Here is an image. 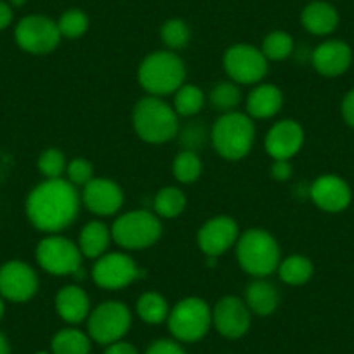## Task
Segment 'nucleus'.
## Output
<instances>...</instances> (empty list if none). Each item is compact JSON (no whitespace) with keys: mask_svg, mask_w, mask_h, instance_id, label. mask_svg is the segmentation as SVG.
<instances>
[{"mask_svg":"<svg viewBox=\"0 0 354 354\" xmlns=\"http://www.w3.org/2000/svg\"><path fill=\"white\" fill-rule=\"evenodd\" d=\"M28 217L39 230L59 231L70 226L78 214V195L70 183L50 179L37 186L26 203Z\"/></svg>","mask_w":354,"mask_h":354,"instance_id":"1","label":"nucleus"},{"mask_svg":"<svg viewBox=\"0 0 354 354\" xmlns=\"http://www.w3.org/2000/svg\"><path fill=\"white\" fill-rule=\"evenodd\" d=\"M185 64L172 53H155L139 68V82L149 94H170L185 80Z\"/></svg>","mask_w":354,"mask_h":354,"instance_id":"2","label":"nucleus"},{"mask_svg":"<svg viewBox=\"0 0 354 354\" xmlns=\"http://www.w3.org/2000/svg\"><path fill=\"white\" fill-rule=\"evenodd\" d=\"M132 120L136 132L148 142H165L177 132L176 111L156 97L139 101Z\"/></svg>","mask_w":354,"mask_h":354,"instance_id":"3","label":"nucleus"},{"mask_svg":"<svg viewBox=\"0 0 354 354\" xmlns=\"http://www.w3.org/2000/svg\"><path fill=\"white\" fill-rule=\"evenodd\" d=\"M280 252L270 234L261 230H250L238 243V261L247 273L254 277H266L273 273L278 266Z\"/></svg>","mask_w":354,"mask_h":354,"instance_id":"4","label":"nucleus"},{"mask_svg":"<svg viewBox=\"0 0 354 354\" xmlns=\"http://www.w3.org/2000/svg\"><path fill=\"white\" fill-rule=\"evenodd\" d=\"M212 139L216 149L224 158L238 160L250 151L254 125L245 115L227 113L214 125Z\"/></svg>","mask_w":354,"mask_h":354,"instance_id":"5","label":"nucleus"},{"mask_svg":"<svg viewBox=\"0 0 354 354\" xmlns=\"http://www.w3.org/2000/svg\"><path fill=\"white\" fill-rule=\"evenodd\" d=\"M212 315L209 306L200 299H185L174 308L170 315L169 326L174 337L185 342H195L200 340L209 332Z\"/></svg>","mask_w":354,"mask_h":354,"instance_id":"6","label":"nucleus"},{"mask_svg":"<svg viewBox=\"0 0 354 354\" xmlns=\"http://www.w3.org/2000/svg\"><path fill=\"white\" fill-rule=\"evenodd\" d=\"M113 238L125 248H145L155 243L162 233L160 221L145 210L122 216L113 224Z\"/></svg>","mask_w":354,"mask_h":354,"instance_id":"7","label":"nucleus"},{"mask_svg":"<svg viewBox=\"0 0 354 354\" xmlns=\"http://www.w3.org/2000/svg\"><path fill=\"white\" fill-rule=\"evenodd\" d=\"M131 326V313L120 302L101 304L88 319V333L96 342L111 344L125 335Z\"/></svg>","mask_w":354,"mask_h":354,"instance_id":"8","label":"nucleus"},{"mask_svg":"<svg viewBox=\"0 0 354 354\" xmlns=\"http://www.w3.org/2000/svg\"><path fill=\"white\" fill-rule=\"evenodd\" d=\"M61 39L57 23L46 16H28L21 19L16 28L19 47L32 54H47L57 46Z\"/></svg>","mask_w":354,"mask_h":354,"instance_id":"9","label":"nucleus"},{"mask_svg":"<svg viewBox=\"0 0 354 354\" xmlns=\"http://www.w3.org/2000/svg\"><path fill=\"white\" fill-rule=\"evenodd\" d=\"M37 259L44 270L53 274H68L78 271L80 252L66 238L53 236L40 241Z\"/></svg>","mask_w":354,"mask_h":354,"instance_id":"10","label":"nucleus"},{"mask_svg":"<svg viewBox=\"0 0 354 354\" xmlns=\"http://www.w3.org/2000/svg\"><path fill=\"white\" fill-rule=\"evenodd\" d=\"M227 75L240 84H254L268 71L266 56L252 46H234L224 56Z\"/></svg>","mask_w":354,"mask_h":354,"instance_id":"11","label":"nucleus"},{"mask_svg":"<svg viewBox=\"0 0 354 354\" xmlns=\"http://www.w3.org/2000/svg\"><path fill=\"white\" fill-rule=\"evenodd\" d=\"M39 281L30 266L12 261L0 270V294L9 301L25 302L37 292Z\"/></svg>","mask_w":354,"mask_h":354,"instance_id":"12","label":"nucleus"},{"mask_svg":"<svg viewBox=\"0 0 354 354\" xmlns=\"http://www.w3.org/2000/svg\"><path fill=\"white\" fill-rule=\"evenodd\" d=\"M94 280L103 288H122L136 280L138 268L129 255L110 254L94 266Z\"/></svg>","mask_w":354,"mask_h":354,"instance_id":"13","label":"nucleus"},{"mask_svg":"<svg viewBox=\"0 0 354 354\" xmlns=\"http://www.w3.org/2000/svg\"><path fill=\"white\" fill-rule=\"evenodd\" d=\"M212 318L219 333H223L227 339H238L250 326V315H248L247 306L236 297H224L223 301L217 302Z\"/></svg>","mask_w":354,"mask_h":354,"instance_id":"14","label":"nucleus"},{"mask_svg":"<svg viewBox=\"0 0 354 354\" xmlns=\"http://www.w3.org/2000/svg\"><path fill=\"white\" fill-rule=\"evenodd\" d=\"M311 198L326 212H340L351 203V188L337 176H322L311 186Z\"/></svg>","mask_w":354,"mask_h":354,"instance_id":"15","label":"nucleus"},{"mask_svg":"<svg viewBox=\"0 0 354 354\" xmlns=\"http://www.w3.org/2000/svg\"><path fill=\"white\" fill-rule=\"evenodd\" d=\"M84 202L91 212L110 216L120 209L124 195L122 189L108 179H91L84 189Z\"/></svg>","mask_w":354,"mask_h":354,"instance_id":"16","label":"nucleus"},{"mask_svg":"<svg viewBox=\"0 0 354 354\" xmlns=\"http://www.w3.org/2000/svg\"><path fill=\"white\" fill-rule=\"evenodd\" d=\"M353 61V50L342 40H328L316 47L313 64L325 77H337L347 71Z\"/></svg>","mask_w":354,"mask_h":354,"instance_id":"17","label":"nucleus"},{"mask_svg":"<svg viewBox=\"0 0 354 354\" xmlns=\"http://www.w3.org/2000/svg\"><path fill=\"white\" fill-rule=\"evenodd\" d=\"M304 132L301 125L292 120H283L274 125L266 138V149L273 158L287 160L301 149Z\"/></svg>","mask_w":354,"mask_h":354,"instance_id":"18","label":"nucleus"},{"mask_svg":"<svg viewBox=\"0 0 354 354\" xmlns=\"http://www.w3.org/2000/svg\"><path fill=\"white\" fill-rule=\"evenodd\" d=\"M238 227L230 217H216L209 221L198 233V243L205 254L219 255L236 240Z\"/></svg>","mask_w":354,"mask_h":354,"instance_id":"19","label":"nucleus"},{"mask_svg":"<svg viewBox=\"0 0 354 354\" xmlns=\"http://www.w3.org/2000/svg\"><path fill=\"white\" fill-rule=\"evenodd\" d=\"M302 25L313 35H328L339 25V12L328 2H311L302 11Z\"/></svg>","mask_w":354,"mask_h":354,"instance_id":"20","label":"nucleus"},{"mask_svg":"<svg viewBox=\"0 0 354 354\" xmlns=\"http://www.w3.org/2000/svg\"><path fill=\"white\" fill-rule=\"evenodd\" d=\"M57 313L70 323H78L87 316L88 299L85 292L78 287H66L56 297Z\"/></svg>","mask_w":354,"mask_h":354,"instance_id":"21","label":"nucleus"},{"mask_svg":"<svg viewBox=\"0 0 354 354\" xmlns=\"http://www.w3.org/2000/svg\"><path fill=\"white\" fill-rule=\"evenodd\" d=\"M281 101V93L274 85H261L248 96V113L255 118L273 117L280 111Z\"/></svg>","mask_w":354,"mask_h":354,"instance_id":"22","label":"nucleus"},{"mask_svg":"<svg viewBox=\"0 0 354 354\" xmlns=\"http://www.w3.org/2000/svg\"><path fill=\"white\" fill-rule=\"evenodd\" d=\"M247 302L257 315L268 316L277 309L278 290L268 281H255L247 288Z\"/></svg>","mask_w":354,"mask_h":354,"instance_id":"23","label":"nucleus"},{"mask_svg":"<svg viewBox=\"0 0 354 354\" xmlns=\"http://www.w3.org/2000/svg\"><path fill=\"white\" fill-rule=\"evenodd\" d=\"M110 233L101 223H91L84 227L80 234V248L85 257H100L108 247Z\"/></svg>","mask_w":354,"mask_h":354,"instance_id":"24","label":"nucleus"},{"mask_svg":"<svg viewBox=\"0 0 354 354\" xmlns=\"http://www.w3.org/2000/svg\"><path fill=\"white\" fill-rule=\"evenodd\" d=\"M91 342L78 330H63L53 339L54 354H88Z\"/></svg>","mask_w":354,"mask_h":354,"instance_id":"25","label":"nucleus"},{"mask_svg":"<svg viewBox=\"0 0 354 354\" xmlns=\"http://www.w3.org/2000/svg\"><path fill=\"white\" fill-rule=\"evenodd\" d=\"M313 264L302 255H292L285 259L280 268V277L288 285H302L311 278Z\"/></svg>","mask_w":354,"mask_h":354,"instance_id":"26","label":"nucleus"},{"mask_svg":"<svg viewBox=\"0 0 354 354\" xmlns=\"http://www.w3.org/2000/svg\"><path fill=\"white\" fill-rule=\"evenodd\" d=\"M186 198L177 188H165L156 195L155 209L162 217H176L185 210Z\"/></svg>","mask_w":354,"mask_h":354,"instance_id":"27","label":"nucleus"},{"mask_svg":"<svg viewBox=\"0 0 354 354\" xmlns=\"http://www.w3.org/2000/svg\"><path fill=\"white\" fill-rule=\"evenodd\" d=\"M200 172H202V162H200V158L192 149L183 151L181 155L174 160V176L181 183L196 181Z\"/></svg>","mask_w":354,"mask_h":354,"instance_id":"28","label":"nucleus"},{"mask_svg":"<svg viewBox=\"0 0 354 354\" xmlns=\"http://www.w3.org/2000/svg\"><path fill=\"white\" fill-rule=\"evenodd\" d=\"M138 313L145 322L162 323L167 316V302L158 294H146L139 299Z\"/></svg>","mask_w":354,"mask_h":354,"instance_id":"29","label":"nucleus"},{"mask_svg":"<svg viewBox=\"0 0 354 354\" xmlns=\"http://www.w3.org/2000/svg\"><path fill=\"white\" fill-rule=\"evenodd\" d=\"M203 104V94L195 85H186L176 94V110L183 117L198 113Z\"/></svg>","mask_w":354,"mask_h":354,"instance_id":"30","label":"nucleus"},{"mask_svg":"<svg viewBox=\"0 0 354 354\" xmlns=\"http://www.w3.org/2000/svg\"><path fill=\"white\" fill-rule=\"evenodd\" d=\"M294 49L292 37L283 32H273L266 37L264 46H262V54L270 59H285Z\"/></svg>","mask_w":354,"mask_h":354,"instance_id":"31","label":"nucleus"},{"mask_svg":"<svg viewBox=\"0 0 354 354\" xmlns=\"http://www.w3.org/2000/svg\"><path fill=\"white\" fill-rule=\"evenodd\" d=\"M87 26H88L87 16H85L82 11H78V9L66 11L63 16H61L59 23H57L59 33L63 37H66V39H77V37L84 35Z\"/></svg>","mask_w":354,"mask_h":354,"instance_id":"32","label":"nucleus"},{"mask_svg":"<svg viewBox=\"0 0 354 354\" xmlns=\"http://www.w3.org/2000/svg\"><path fill=\"white\" fill-rule=\"evenodd\" d=\"M162 39L170 49H181L189 40V28L183 19H170L163 25Z\"/></svg>","mask_w":354,"mask_h":354,"instance_id":"33","label":"nucleus"},{"mask_svg":"<svg viewBox=\"0 0 354 354\" xmlns=\"http://www.w3.org/2000/svg\"><path fill=\"white\" fill-rule=\"evenodd\" d=\"M240 91L234 87L233 84H219L214 87L212 94H210V101H212L214 108L221 111H230L240 103Z\"/></svg>","mask_w":354,"mask_h":354,"instance_id":"34","label":"nucleus"},{"mask_svg":"<svg viewBox=\"0 0 354 354\" xmlns=\"http://www.w3.org/2000/svg\"><path fill=\"white\" fill-rule=\"evenodd\" d=\"M39 167L42 174H46L50 179H59L64 170V156L57 149H47L39 158Z\"/></svg>","mask_w":354,"mask_h":354,"instance_id":"35","label":"nucleus"},{"mask_svg":"<svg viewBox=\"0 0 354 354\" xmlns=\"http://www.w3.org/2000/svg\"><path fill=\"white\" fill-rule=\"evenodd\" d=\"M68 176L77 185H87L91 181V176H93V167L87 160L77 158L68 165Z\"/></svg>","mask_w":354,"mask_h":354,"instance_id":"36","label":"nucleus"},{"mask_svg":"<svg viewBox=\"0 0 354 354\" xmlns=\"http://www.w3.org/2000/svg\"><path fill=\"white\" fill-rule=\"evenodd\" d=\"M146 354H185V351L172 340H158L146 351Z\"/></svg>","mask_w":354,"mask_h":354,"instance_id":"37","label":"nucleus"},{"mask_svg":"<svg viewBox=\"0 0 354 354\" xmlns=\"http://www.w3.org/2000/svg\"><path fill=\"white\" fill-rule=\"evenodd\" d=\"M342 117L347 125L354 127V88L346 94L342 101Z\"/></svg>","mask_w":354,"mask_h":354,"instance_id":"38","label":"nucleus"},{"mask_svg":"<svg viewBox=\"0 0 354 354\" xmlns=\"http://www.w3.org/2000/svg\"><path fill=\"white\" fill-rule=\"evenodd\" d=\"M271 172H273V177H277V179L283 181V179H287V177L290 176L292 169H290V165L285 162V160H277V163L273 165V170H271Z\"/></svg>","mask_w":354,"mask_h":354,"instance_id":"39","label":"nucleus"},{"mask_svg":"<svg viewBox=\"0 0 354 354\" xmlns=\"http://www.w3.org/2000/svg\"><path fill=\"white\" fill-rule=\"evenodd\" d=\"M104 354H138V351L127 342H115L108 347V351Z\"/></svg>","mask_w":354,"mask_h":354,"instance_id":"40","label":"nucleus"},{"mask_svg":"<svg viewBox=\"0 0 354 354\" xmlns=\"http://www.w3.org/2000/svg\"><path fill=\"white\" fill-rule=\"evenodd\" d=\"M12 19V11L8 4L0 2V30L8 28Z\"/></svg>","mask_w":354,"mask_h":354,"instance_id":"41","label":"nucleus"},{"mask_svg":"<svg viewBox=\"0 0 354 354\" xmlns=\"http://www.w3.org/2000/svg\"><path fill=\"white\" fill-rule=\"evenodd\" d=\"M0 354H9V344L2 333H0Z\"/></svg>","mask_w":354,"mask_h":354,"instance_id":"42","label":"nucleus"},{"mask_svg":"<svg viewBox=\"0 0 354 354\" xmlns=\"http://www.w3.org/2000/svg\"><path fill=\"white\" fill-rule=\"evenodd\" d=\"M25 2H26V0H11V4L12 6H18V8H19V6L25 4Z\"/></svg>","mask_w":354,"mask_h":354,"instance_id":"43","label":"nucleus"},{"mask_svg":"<svg viewBox=\"0 0 354 354\" xmlns=\"http://www.w3.org/2000/svg\"><path fill=\"white\" fill-rule=\"evenodd\" d=\"M2 315H4V302L0 299V318H2Z\"/></svg>","mask_w":354,"mask_h":354,"instance_id":"44","label":"nucleus"}]
</instances>
